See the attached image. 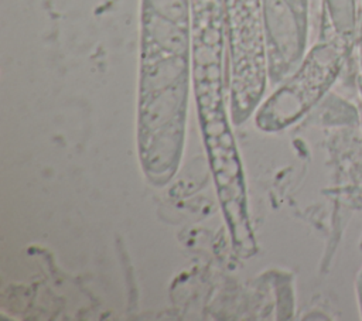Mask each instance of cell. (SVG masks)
Instances as JSON below:
<instances>
[{
  "label": "cell",
  "instance_id": "obj_1",
  "mask_svg": "<svg viewBox=\"0 0 362 321\" xmlns=\"http://www.w3.org/2000/svg\"><path fill=\"white\" fill-rule=\"evenodd\" d=\"M229 57V92L233 116L259 102L269 75L262 0H223Z\"/></svg>",
  "mask_w": 362,
  "mask_h": 321
},
{
  "label": "cell",
  "instance_id": "obj_2",
  "mask_svg": "<svg viewBox=\"0 0 362 321\" xmlns=\"http://www.w3.org/2000/svg\"><path fill=\"white\" fill-rule=\"evenodd\" d=\"M321 54H313L303 68L283 85L266 103L264 113H283L301 110L314 99L325 82L327 68L320 59Z\"/></svg>",
  "mask_w": 362,
  "mask_h": 321
},
{
  "label": "cell",
  "instance_id": "obj_3",
  "mask_svg": "<svg viewBox=\"0 0 362 321\" xmlns=\"http://www.w3.org/2000/svg\"><path fill=\"white\" fill-rule=\"evenodd\" d=\"M325 6L335 31L344 37H352L356 28V0H325Z\"/></svg>",
  "mask_w": 362,
  "mask_h": 321
}]
</instances>
